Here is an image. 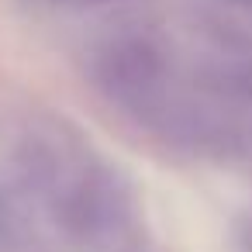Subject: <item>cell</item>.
Masks as SVG:
<instances>
[{
    "label": "cell",
    "instance_id": "6da1fadb",
    "mask_svg": "<svg viewBox=\"0 0 252 252\" xmlns=\"http://www.w3.org/2000/svg\"><path fill=\"white\" fill-rule=\"evenodd\" d=\"M162 80V63L145 42H118L100 63V83L121 100H145Z\"/></svg>",
    "mask_w": 252,
    "mask_h": 252
}]
</instances>
